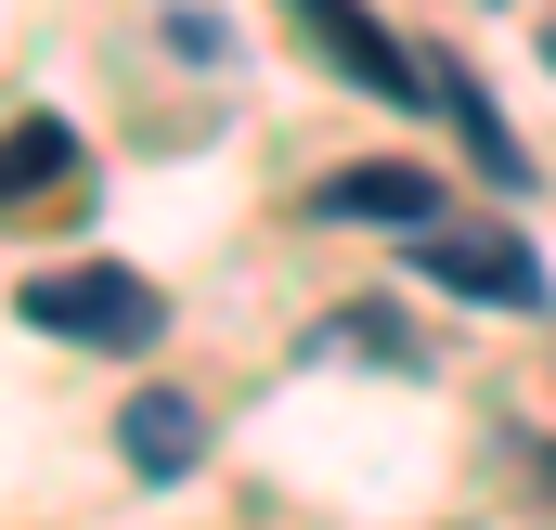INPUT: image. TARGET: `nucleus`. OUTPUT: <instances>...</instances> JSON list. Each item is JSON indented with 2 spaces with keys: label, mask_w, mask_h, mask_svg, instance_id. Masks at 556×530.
<instances>
[{
  "label": "nucleus",
  "mask_w": 556,
  "mask_h": 530,
  "mask_svg": "<svg viewBox=\"0 0 556 530\" xmlns=\"http://www.w3.org/2000/svg\"><path fill=\"white\" fill-rule=\"evenodd\" d=\"M117 453H130L142 479H194V453H207V414L181 389H142L130 414H117Z\"/></svg>",
  "instance_id": "39448f33"
},
{
  "label": "nucleus",
  "mask_w": 556,
  "mask_h": 530,
  "mask_svg": "<svg viewBox=\"0 0 556 530\" xmlns=\"http://www.w3.org/2000/svg\"><path fill=\"white\" fill-rule=\"evenodd\" d=\"M285 13H298V39H311L350 91H376V104H427V65L376 26V13H363V0H285Z\"/></svg>",
  "instance_id": "7ed1b4c3"
},
{
  "label": "nucleus",
  "mask_w": 556,
  "mask_h": 530,
  "mask_svg": "<svg viewBox=\"0 0 556 530\" xmlns=\"http://www.w3.org/2000/svg\"><path fill=\"white\" fill-rule=\"evenodd\" d=\"M324 220H363V234H427V207H440V181L402 168V155H363V168H324V194H311Z\"/></svg>",
  "instance_id": "20e7f679"
},
{
  "label": "nucleus",
  "mask_w": 556,
  "mask_h": 530,
  "mask_svg": "<svg viewBox=\"0 0 556 530\" xmlns=\"http://www.w3.org/2000/svg\"><path fill=\"white\" fill-rule=\"evenodd\" d=\"M415 260H427V285H453V298H479V311H544V260H531V234H505V220H427Z\"/></svg>",
  "instance_id": "f03ea898"
},
{
  "label": "nucleus",
  "mask_w": 556,
  "mask_h": 530,
  "mask_svg": "<svg viewBox=\"0 0 556 530\" xmlns=\"http://www.w3.org/2000/svg\"><path fill=\"white\" fill-rule=\"evenodd\" d=\"M39 194H78V130L65 117H13L0 130V207H39Z\"/></svg>",
  "instance_id": "423d86ee"
},
{
  "label": "nucleus",
  "mask_w": 556,
  "mask_h": 530,
  "mask_svg": "<svg viewBox=\"0 0 556 530\" xmlns=\"http://www.w3.org/2000/svg\"><path fill=\"white\" fill-rule=\"evenodd\" d=\"M427 91H440V117H453V130H466V155H479V168H492V181H531V155H518V142H505V117H492V104H479V78H466V65H453V52H440V65H427Z\"/></svg>",
  "instance_id": "0eeeda50"
},
{
  "label": "nucleus",
  "mask_w": 556,
  "mask_h": 530,
  "mask_svg": "<svg viewBox=\"0 0 556 530\" xmlns=\"http://www.w3.org/2000/svg\"><path fill=\"white\" fill-rule=\"evenodd\" d=\"M39 337H65V350H155L168 337V311H155V285L117 260H78V272H39L26 298H13Z\"/></svg>",
  "instance_id": "f257e3e1"
}]
</instances>
